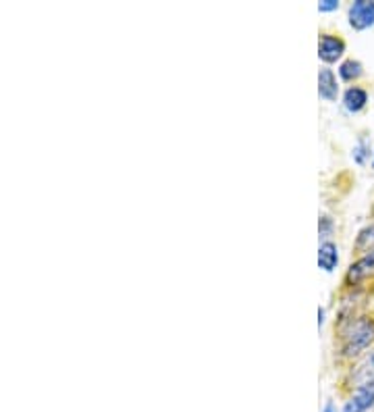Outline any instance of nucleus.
<instances>
[{
    "label": "nucleus",
    "mask_w": 374,
    "mask_h": 412,
    "mask_svg": "<svg viewBox=\"0 0 374 412\" xmlns=\"http://www.w3.org/2000/svg\"><path fill=\"white\" fill-rule=\"evenodd\" d=\"M374 342V321L368 317H360L352 321L343 331L341 350L346 356H358Z\"/></svg>",
    "instance_id": "f257e3e1"
},
{
    "label": "nucleus",
    "mask_w": 374,
    "mask_h": 412,
    "mask_svg": "<svg viewBox=\"0 0 374 412\" xmlns=\"http://www.w3.org/2000/svg\"><path fill=\"white\" fill-rule=\"evenodd\" d=\"M350 23L354 29H366L374 25V2L358 0L350 6Z\"/></svg>",
    "instance_id": "f03ea898"
},
{
    "label": "nucleus",
    "mask_w": 374,
    "mask_h": 412,
    "mask_svg": "<svg viewBox=\"0 0 374 412\" xmlns=\"http://www.w3.org/2000/svg\"><path fill=\"white\" fill-rule=\"evenodd\" d=\"M346 52V42L337 35H323L321 38V44H318V56L327 63H333L337 60L341 54Z\"/></svg>",
    "instance_id": "7ed1b4c3"
},
{
    "label": "nucleus",
    "mask_w": 374,
    "mask_h": 412,
    "mask_svg": "<svg viewBox=\"0 0 374 412\" xmlns=\"http://www.w3.org/2000/svg\"><path fill=\"white\" fill-rule=\"evenodd\" d=\"M374 406V384L358 388L354 398L346 404L343 412H366Z\"/></svg>",
    "instance_id": "20e7f679"
},
{
    "label": "nucleus",
    "mask_w": 374,
    "mask_h": 412,
    "mask_svg": "<svg viewBox=\"0 0 374 412\" xmlns=\"http://www.w3.org/2000/svg\"><path fill=\"white\" fill-rule=\"evenodd\" d=\"M371 273H374V250H371L366 256H362L358 263H354V265L350 267L346 281H348L350 286H356L358 281L366 279Z\"/></svg>",
    "instance_id": "39448f33"
},
{
    "label": "nucleus",
    "mask_w": 374,
    "mask_h": 412,
    "mask_svg": "<svg viewBox=\"0 0 374 412\" xmlns=\"http://www.w3.org/2000/svg\"><path fill=\"white\" fill-rule=\"evenodd\" d=\"M318 92L329 102L337 100L339 85H337V77H335V73L331 69H321V73H318Z\"/></svg>",
    "instance_id": "423d86ee"
},
{
    "label": "nucleus",
    "mask_w": 374,
    "mask_h": 412,
    "mask_svg": "<svg viewBox=\"0 0 374 412\" xmlns=\"http://www.w3.org/2000/svg\"><path fill=\"white\" fill-rule=\"evenodd\" d=\"M352 381L356 384V388L374 384V350L356 367V371L352 373Z\"/></svg>",
    "instance_id": "0eeeda50"
},
{
    "label": "nucleus",
    "mask_w": 374,
    "mask_h": 412,
    "mask_svg": "<svg viewBox=\"0 0 374 412\" xmlns=\"http://www.w3.org/2000/svg\"><path fill=\"white\" fill-rule=\"evenodd\" d=\"M339 263V254H337V246L331 244V242H325L321 244L318 248V267L325 269V271H333Z\"/></svg>",
    "instance_id": "6e6552de"
},
{
    "label": "nucleus",
    "mask_w": 374,
    "mask_h": 412,
    "mask_svg": "<svg viewBox=\"0 0 374 412\" xmlns=\"http://www.w3.org/2000/svg\"><path fill=\"white\" fill-rule=\"evenodd\" d=\"M343 102H346V108H348L350 113H358V110H362V108L366 106L368 94H366L362 88H350V90L346 92Z\"/></svg>",
    "instance_id": "1a4fd4ad"
},
{
    "label": "nucleus",
    "mask_w": 374,
    "mask_h": 412,
    "mask_svg": "<svg viewBox=\"0 0 374 412\" xmlns=\"http://www.w3.org/2000/svg\"><path fill=\"white\" fill-rule=\"evenodd\" d=\"M339 75L346 79V81H352V79H358L362 75V65L358 60H346L341 67H339Z\"/></svg>",
    "instance_id": "9d476101"
},
{
    "label": "nucleus",
    "mask_w": 374,
    "mask_h": 412,
    "mask_svg": "<svg viewBox=\"0 0 374 412\" xmlns=\"http://www.w3.org/2000/svg\"><path fill=\"white\" fill-rule=\"evenodd\" d=\"M371 246H374V223L371 227H366V229L360 231V238L356 242V248L358 250H364V248H371Z\"/></svg>",
    "instance_id": "9b49d317"
},
{
    "label": "nucleus",
    "mask_w": 374,
    "mask_h": 412,
    "mask_svg": "<svg viewBox=\"0 0 374 412\" xmlns=\"http://www.w3.org/2000/svg\"><path fill=\"white\" fill-rule=\"evenodd\" d=\"M331 227H333L331 219H329V217H323V219H321V236H323V238H329Z\"/></svg>",
    "instance_id": "f8f14e48"
},
{
    "label": "nucleus",
    "mask_w": 374,
    "mask_h": 412,
    "mask_svg": "<svg viewBox=\"0 0 374 412\" xmlns=\"http://www.w3.org/2000/svg\"><path fill=\"white\" fill-rule=\"evenodd\" d=\"M337 6H339L337 0H323V2L318 4V10H333V8H337Z\"/></svg>",
    "instance_id": "ddd939ff"
},
{
    "label": "nucleus",
    "mask_w": 374,
    "mask_h": 412,
    "mask_svg": "<svg viewBox=\"0 0 374 412\" xmlns=\"http://www.w3.org/2000/svg\"><path fill=\"white\" fill-rule=\"evenodd\" d=\"M323 412H337V409H335L333 404H327V406H325V411H323Z\"/></svg>",
    "instance_id": "4468645a"
},
{
    "label": "nucleus",
    "mask_w": 374,
    "mask_h": 412,
    "mask_svg": "<svg viewBox=\"0 0 374 412\" xmlns=\"http://www.w3.org/2000/svg\"><path fill=\"white\" fill-rule=\"evenodd\" d=\"M373 165H374V163H373Z\"/></svg>",
    "instance_id": "2eb2a0df"
}]
</instances>
